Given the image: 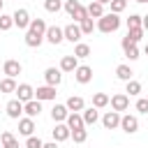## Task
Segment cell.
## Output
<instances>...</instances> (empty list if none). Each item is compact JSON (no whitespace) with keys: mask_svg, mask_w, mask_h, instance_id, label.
Masks as SVG:
<instances>
[{"mask_svg":"<svg viewBox=\"0 0 148 148\" xmlns=\"http://www.w3.org/2000/svg\"><path fill=\"white\" fill-rule=\"evenodd\" d=\"M118 28H120V16H118V14H113V12H109V14H104L102 18H97V30H99V32H104V35L116 32Z\"/></svg>","mask_w":148,"mask_h":148,"instance_id":"1","label":"cell"},{"mask_svg":"<svg viewBox=\"0 0 148 148\" xmlns=\"http://www.w3.org/2000/svg\"><path fill=\"white\" fill-rule=\"evenodd\" d=\"M109 104H111V109L113 111H127V106H130V95H125V92H118V95H113L111 99H109Z\"/></svg>","mask_w":148,"mask_h":148,"instance_id":"2","label":"cell"},{"mask_svg":"<svg viewBox=\"0 0 148 148\" xmlns=\"http://www.w3.org/2000/svg\"><path fill=\"white\" fill-rule=\"evenodd\" d=\"M46 39H49V44H53V46H58L62 39H65V30L62 28H58V25H49L46 28V35H44Z\"/></svg>","mask_w":148,"mask_h":148,"instance_id":"3","label":"cell"},{"mask_svg":"<svg viewBox=\"0 0 148 148\" xmlns=\"http://www.w3.org/2000/svg\"><path fill=\"white\" fill-rule=\"evenodd\" d=\"M35 99H39V102H49V99H56V86H39L37 90H35Z\"/></svg>","mask_w":148,"mask_h":148,"instance_id":"4","label":"cell"},{"mask_svg":"<svg viewBox=\"0 0 148 148\" xmlns=\"http://www.w3.org/2000/svg\"><path fill=\"white\" fill-rule=\"evenodd\" d=\"M120 130L123 132H127V134H134L136 130H139V120H136V116H120Z\"/></svg>","mask_w":148,"mask_h":148,"instance_id":"5","label":"cell"},{"mask_svg":"<svg viewBox=\"0 0 148 148\" xmlns=\"http://www.w3.org/2000/svg\"><path fill=\"white\" fill-rule=\"evenodd\" d=\"M12 16H14V25H18L21 30H25V28H30V21H32V18H30V14H28V9H16V12L12 14Z\"/></svg>","mask_w":148,"mask_h":148,"instance_id":"6","label":"cell"},{"mask_svg":"<svg viewBox=\"0 0 148 148\" xmlns=\"http://www.w3.org/2000/svg\"><path fill=\"white\" fill-rule=\"evenodd\" d=\"M65 30V39L67 42H72V44H79V39H81V25H76V23H69V25H65L62 28Z\"/></svg>","mask_w":148,"mask_h":148,"instance_id":"7","label":"cell"},{"mask_svg":"<svg viewBox=\"0 0 148 148\" xmlns=\"http://www.w3.org/2000/svg\"><path fill=\"white\" fill-rule=\"evenodd\" d=\"M44 79H46V83L49 86H60V81H62V69L60 67H49L46 72H44Z\"/></svg>","mask_w":148,"mask_h":148,"instance_id":"8","label":"cell"},{"mask_svg":"<svg viewBox=\"0 0 148 148\" xmlns=\"http://www.w3.org/2000/svg\"><path fill=\"white\" fill-rule=\"evenodd\" d=\"M5 111H7V116H9V118L18 120V118H21V113H23V102H21V99H9V102H7V106H5Z\"/></svg>","mask_w":148,"mask_h":148,"instance_id":"9","label":"cell"},{"mask_svg":"<svg viewBox=\"0 0 148 148\" xmlns=\"http://www.w3.org/2000/svg\"><path fill=\"white\" fill-rule=\"evenodd\" d=\"M102 125H104V130H116V127H120V113H118V111H106L104 118H102Z\"/></svg>","mask_w":148,"mask_h":148,"instance_id":"10","label":"cell"},{"mask_svg":"<svg viewBox=\"0 0 148 148\" xmlns=\"http://www.w3.org/2000/svg\"><path fill=\"white\" fill-rule=\"evenodd\" d=\"M74 79H76L79 83H90V81H92V69H90L88 65H79V67L74 69Z\"/></svg>","mask_w":148,"mask_h":148,"instance_id":"11","label":"cell"},{"mask_svg":"<svg viewBox=\"0 0 148 148\" xmlns=\"http://www.w3.org/2000/svg\"><path fill=\"white\" fill-rule=\"evenodd\" d=\"M16 99H21L23 104L30 102V99H35V90H32V86H30V83H21V86L16 88Z\"/></svg>","mask_w":148,"mask_h":148,"instance_id":"12","label":"cell"},{"mask_svg":"<svg viewBox=\"0 0 148 148\" xmlns=\"http://www.w3.org/2000/svg\"><path fill=\"white\" fill-rule=\"evenodd\" d=\"M69 136H72V130L67 127V123H58V125L53 127V141L60 143V141H67Z\"/></svg>","mask_w":148,"mask_h":148,"instance_id":"13","label":"cell"},{"mask_svg":"<svg viewBox=\"0 0 148 148\" xmlns=\"http://www.w3.org/2000/svg\"><path fill=\"white\" fill-rule=\"evenodd\" d=\"M21 62L18 60H5V65H2V72L7 74V76H12V79H16L18 74H21Z\"/></svg>","mask_w":148,"mask_h":148,"instance_id":"14","label":"cell"},{"mask_svg":"<svg viewBox=\"0 0 148 148\" xmlns=\"http://www.w3.org/2000/svg\"><path fill=\"white\" fill-rule=\"evenodd\" d=\"M67 127L69 130H81V127H86V123H83V116L79 113V111H69V116H67Z\"/></svg>","mask_w":148,"mask_h":148,"instance_id":"15","label":"cell"},{"mask_svg":"<svg viewBox=\"0 0 148 148\" xmlns=\"http://www.w3.org/2000/svg\"><path fill=\"white\" fill-rule=\"evenodd\" d=\"M39 111H42V102H39V99H30V102H25V104H23V113H25L28 118L39 116Z\"/></svg>","mask_w":148,"mask_h":148,"instance_id":"16","label":"cell"},{"mask_svg":"<svg viewBox=\"0 0 148 148\" xmlns=\"http://www.w3.org/2000/svg\"><path fill=\"white\" fill-rule=\"evenodd\" d=\"M67 116H69V109H67V104H56V106L51 109V118H53L56 123H62V120H67Z\"/></svg>","mask_w":148,"mask_h":148,"instance_id":"17","label":"cell"},{"mask_svg":"<svg viewBox=\"0 0 148 148\" xmlns=\"http://www.w3.org/2000/svg\"><path fill=\"white\" fill-rule=\"evenodd\" d=\"M76 67H79V58L76 56H62V60H60V69L62 72H72L74 74Z\"/></svg>","mask_w":148,"mask_h":148,"instance_id":"18","label":"cell"},{"mask_svg":"<svg viewBox=\"0 0 148 148\" xmlns=\"http://www.w3.org/2000/svg\"><path fill=\"white\" fill-rule=\"evenodd\" d=\"M32 132H35V120H32V118H21V120H18V134L32 136Z\"/></svg>","mask_w":148,"mask_h":148,"instance_id":"19","label":"cell"},{"mask_svg":"<svg viewBox=\"0 0 148 148\" xmlns=\"http://www.w3.org/2000/svg\"><path fill=\"white\" fill-rule=\"evenodd\" d=\"M67 109H69V111H83V109H86V102H83V97H79V95H72V97L67 99Z\"/></svg>","mask_w":148,"mask_h":148,"instance_id":"20","label":"cell"},{"mask_svg":"<svg viewBox=\"0 0 148 148\" xmlns=\"http://www.w3.org/2000/svg\"><path fill=\"white\" fill-rule=\"evenodd\" d=\"M81 116H83V123H86V125H95V123L99 120V113H97V109H95V106L83 109V113H81Z\"/></svg>","mask_w":148,"mask_h":148,"instance_id":"21","label":"cell"},{"mask_svg":"<svg viewBox=\"0 0 148 148\" xmlns=\"http://www.w3.org/2000/svg\"><path fill=\"white\" fill-rule=\"evenodd\" d=\"M42 42H44V35H37V32H32V30H28V32H25V44H28L30 49L39 46Z\"/></svg>","mask_w":148,"mask_h":148,"instance_id":"22","label":"cell"},{"mask_svg":"<svg viewBox=\"0 0 148 148\" xmlns=\"http://www.w3.org/2000/svg\"><path fill=\"white\" fill-rule=\"evenodd\" d=\"M132 74H134V72H132L130 65H118V67H116V76H118L120 81H125V83L132 79Z\"/></svg>","mask_w":148,"mask_h":148,"instance_id":"23","label":"cell"},{"mask_svg":"<svg viewBox=\"0 0 148 148\" xmlns=\"http://www.w3.org/2000/svg\"><path fill=\"white\" fill-rule=\"evenodd\" d=\"M0 139H2V148H18V139L12 132H2Z\"/></svg>","mask_w":148,"mask_h":148,"instance_id":"24","label":"cell"},{"mask_svg":"<svg viewBox=\"0 0 148 148\" xmlns=\"http://www.w3.org/2000/svg\"><path fill=\"white\" fill-rule=\"evenodd\" d=\"M88 14H90V18H102V16H104V5H99L97 0L90 2V5H88Z\"/></svg>","mask_w":148,"mask_h":148,"instance_id":"25","label":"cell"},{"mask_svg":"<svg viewBox=\"0 0 148 148\" xmlns=\"http://www.w3.org/2000/svg\"><path fill=\"white\" fill-rule=\"evenodd\" d=\"M46 28H49V25L44 23V18H32L28 30H32V32H37V35H46Z\"/></svg>","mask_w":148,"mask_h":148,"instance_id":"26","label":"cell"},{"mask_svg":"<svg viewBox=\"0 0 148 148\" xmlns=\"http://www.w3.org/2000/svg\"><path fill=\"white\" fill-rule=\"evenodd\" d=\"M16 81L12 79V76H5L2 81H0V92H16Z\"/></svg>","mask_w":148,"mask_h":148,"instance_id":"27","label":"cell"},{"mask_svg":"<svg viewBox=\"0 0 148 148\" xmlns=\"http://www.w3.org/2000/svg\"><path fill=\"white\" fill-rule=\"evenodd\" d=\"M106 104H109V95L106 92H95L92 95V106L95 109H104Z\"/></svg>","mask_w":148,"mask_h":148,"instance_id":"28","label":"cell"},{"mask_svg":"<svg viewBox=\"0 0 148 148\" xmlns=\"http://www.w3.org/2000/svg\"><path fill=\"white\" fill-rule=\"evenodd\" d=\"M74 56H76V58H88V56H90V46L83 44V42H79V44L74 46Z\"/></svg>","mask_w":148,"mask_h":148,"instance_id":"29","label":"cell"},{"mask_svg":"<svg viewBox=\"0 0 148 148\" xmlns=\"http://www.w3.org/2000/svg\"><path fill=\"white\" fill-rule=\"evenodd\" d=\"M69 139H74V143H83L86 139H88V130L86 127H81V130H72V136Z\"/></svg>","mask_w":148,"mask_h":148,"instance_id":"30","label":"cell"},{"mask_svg":"<svg viewBox=\"0 0 148 148\" xmlns=\"http://www.w3.org/2000/svg\"><path fill=\"white\" fill-rule=\"evenodd\" d=\"M127 28H143V16H139V14H130V18H127Z\"/></svg>","mask_w":148,"mask_h":148,"instance_id":"31","label":"cell"},{"mask_svg":"<svg viewBox=\"0 0 148 148\" xmlns=\"http://www.w3.org/2000/svg\"><path fill=\"white\" fill-rule=\"evenodd\" d=\"M79 25H81V32H83V35H92V30H95V28H97V25H95V23H92V18H90V16H88V18H86V21H81V23H79Z\"/></svg>","mask_w":148,"mask_h":148,"instance_id":"32","label":"cell"},{"mask_svg":"<svg viewBox=\"0 0 148 148\" xmlns=\"http://www.w3.org/2000/svg\"><path fill=\"white\" fill-rule=\"evenodd\" d=\"M125 92H127V95H139V92H141V83H139V81H134V79H130V81H127Z\"/></svg>","mask_w":148,"mask_h":148,"instance_id":"33","label":"cell"},{"mask_svg":"<svg viewBox=\"0 0 148 148\" xmlns=\"http://www.w3.org/2000/svg\"><path fill=\"white\" fill-rule=\"evenodd\" d=\"M127 37H130V39L136 44V42L143 37V28H127Z\"/></svg>","mask_w":148,"mask_h":148,"instance_id":"34","label":"cell"},{"mask_svg":"<svg viewBox=\"0 0 148 148\" xmlns=\"http://www.w3.org/2000/svg\"><path fill=\"white\" fill-rule=\"evenodd\" d=\"M109 5H111V12H113V14H120V12H125L127 0H111Z\"/></svg>","mask_w":148,"mask_h":148,"instance_id":"35","label":"cell"},{"mask_svg":"<svg viewBox=\"0 0 148 148\" xmlns=\"http://www.w3.org/2000/svg\"><path fill=\"white\" fill-rule=\"evenodd\" d=\"M81 7V2L79 0H65V12L69 14V16H74V12Z\"/></svg>","mask_w":148,"mask_h":148,"instance_id":"36","label":"cell"},{"mask_svg":"<svg viewBox=\"0 0 148 148\" xmlns=\"http://www.w3.org/2000/svg\"><path fill=\"white\" fill-rule=\"evenodd\" d=\"M88 16H90V14H88V7H83V5H81V7H79V9H76V12H74V16H72V18H74V21H79V23H81V21H86V18H88Z\"/></svg>","mask_w":148,"mask_h":148,"instance_id":"37","label":"cell"},{"mask_svg":"<svg viewBox=\"0 0 148 148\" xmlns=\"http://www.w3.org/2000/svg\"><path fill=\"white\" fill-rule=\"evenodd\" d=\"M14 25V16H7V14H0V30H9Z\"/></svg>","mask_w":148,"mask_h":148,"instance_id":"38","label":"cell"},{"mask_svg":"<svg viewBox=\"0 0 148 148\" xmlns=\"http://www.w3.org/2000/svg\"><path fill=\"white\" fill-rule=\"evenodd\" d=\"M60 7H62L60 0H44V9L46 12H60Z\"/></svg>","mask_w":148,"mask_h":148,"instance_id":"39","label":"cell"},{"mask_svg":"<svg viewBox=\"0 0 148 148\" xmlns=\"http://www.w3.org/2000/svg\"><path fill=\"white\" fill-rule=\"evenodd\" d=\"M25 148H44V141L39 136H28L25 139Z\"/></svg>","mask_w":148,"mask_h":148,"instance_id":"40","label":"cell"},{"mask_svg":"<svg viewBox=\"0 0 148 148\" xmlns=\"http://www.w3.org/2000/svg\"><path fill=\"white\" fill-rule=\"evenodd\" d=\"M123 51H125V56H127L130 60H136V58H139V49H136V44H132V46H125Z\"/></svg>","mask_w":148,"mask_h":148,"instance_id":"41","label":"cell"},{"mask_svg":"<svg viewBox=\"0 0 148 148\" xmlns=\"http://www.w3.org/2000/svg\"><path fill=\"white\" fill-rule=\"evenodd\" d=\"M136 111H139V113H148V97L136 99Z\"/></svg>","mask_w":148,"mask_h":148,"instance_id":"42","label":"cell"},{"mask_svg":"<svg viewBox=\"0 0 148 148\" xmlns=\"http://www.w3.org/2000/svg\"><path fill=\"white\" fill-rule=\"evenodd\" d=\"M44 148H58V141H49V143H44Z\"/></svg>","mask_w":148,"mask_h":148,"instance_id":"43","label":"cell"},{"mask_svg":"<svg viewBox=\"0 0 148 148\" xmlns=\"http://www.w3.org/2000/svg\"><path fill=\"white\" fill-rule=\"evenodd\" d=\"M143 30H148V14L143 16Z\"/></svg>","mask_w":148,"mask_h":148,"instance_id":"44","label":"cell"},{"mask_svg":"<svg viewBox=\"0 0 148 148\" xmlns=\"http://www.w3.org/2000/svg\"><path fill=\"white\" fill-rule=\"evenodd\" d=\"M97 2H99V5H109L111 0H97Z\"/></svg>","mask_w":148,"mask_h":148,"instance_id":"45","label":"cell"},{"mask_svg":"<svg viewBox=\"0 0 148 148\" xmlns=\"http://www.w3.org/2000/svg\"><path fill=\"white\" fill-rule=\"evenodd\" d=\"M143 53H146V56H148V44H146V49H143Z\"/></svg>","mask_w":148,"mask_h":148,"instance_id":"46","label":"cell"},{"mask_svg":"<svg viewBox=\"0 0 148 148\" xmlns=\"http://www.w3.org/2000/svg\"><path fill=\"white\" fill-rule=\"evenodd\" d=\"M2 2H5V0H0V12H2Z\"/></svg>","mask_w":148,"mask_h":148,"instance_id":"47","label":"cell"},{"mask_svg":"<svg viewBox=\"0 0 148 148\" xmlns=\"http://www.w3.org/2000/svg\"><path fill=\"white\" fill-rule=\"evenodd\" d=\"M134 2H148V0H134Z\"/></svg>","mask_w":148,"mask_h":148,"instance_id":"48","label":"cell"}]
</instances>
